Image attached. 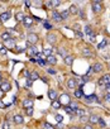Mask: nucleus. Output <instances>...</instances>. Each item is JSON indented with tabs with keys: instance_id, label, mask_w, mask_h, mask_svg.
I'll return each instance as SVG.
<instances>
[{
	"instance_id": "nucleus-16",
	"label": "nucleus",
	"mask_w": 110,
	"mask_h": 129,
	"mask_svg": "<svg viewBox=\"0 0 110 129\" xmlns=\"http://www.w3.org/2000/svg\"><path fill=\"white\" fill-rule=\"evenodd\" d=\"M47 62H48L49 65H56V63H57V58H56V56L51 55V56L47 57Z\"/></svg>"
},
{
	"instance_id": "nucleus-3",
	"label": "nucleus",
	"mask_w": 110,
	"mask_h": 129,
	"mask_svg": "<svg viewBox=\"0 0 110 129\" xmlns=\"http://www.w3.org/2000/svg\"><path fill=\"white\" fill-rule=\"evenodd\" d=\"M92 10H94V13H100L101 11V9H103V7H101V3L99 1V0H95V1H92Z\"/></svg>"
},
{
	"instance_id": "nucleus-54",
	"label": "nucleus",
	"mask_w": 110,
	"mask_h": 129,
	"mask_svg": "<svg viewBox=\"0 0 110 129\" xmlns=\"http://www.w3.org/2000/svg\"><path fill=\"white\" fill-rule=\"evenodd\" d=\"M0 53H1V55H5V53H7V49H5V48H1V49H0Z\"/></svg>"
},
{
	"instance_id": "nucleus-4",
	"label": "nucleus",
	"mask_w": 110,
	"mask_h": 129,
	"mask_svg": "<svg viewBox=\"0 0 110 129\" xmlns=\"http://www.w3.org/2000/svg\"><path fill=\"white\" fill-rule=\"evenodd\" d=\"M99 85H106V84H109L110 82V75L109 74H106V75H104V76L101 78H99Z\"/></svg>"
},
{
	"instance_id": "nucleus-52",
	"label": "nucleus",
	"mask_w": 110,
	"mask_h": 129,
	"mask_svg": "<svg viewBox=\"0 0 110 129\" xmlns=\"http://www.w3.org/2000/svg\"><path fill=\"white\" fill-rule=\"evenodd\" d=\"M44 27L47 28V29H51V28H52V26H51V24H48V23H44Z\"/></svg>"
},
{
	"instance_id": "nucleus-12",
	"label": "nucleus",
	"mask_w": 110,
	"mask_h": 129,
	"mask_svg": "<svg viewBox=\"0 0 110 129\" xmlns=\"http://www.w3.org/2000/svg\"><path fill=\"white\" fill-rule=\"evenodd\" d=\"M23 108H24V109L33 108V101H32L30 99H26V100H23Z\"/></svg>"
},
{
	"instance_id": "nucleus-40",
	"label": "nucleus",
	"mask_w": 110,
	"mask_h": 129,
	"mask_svg": "<svg viewBox=\"0 0 110 129\" xmlns=\"http://www.w3.org/2000/svg\"><path fill=\"white\" fill-rule=\"evenodd\" d=\"M55 118H56V120H57L58 123H61L62 120H63V118H62V115H59V114H57V115L55 116Z\"/></svg>"
},
{
	"instance_id": "nucleus-5",
	"label": "nucleus",
	"mask_w": 110,
	"mask_h": 129,
	"mask_svg": "<svg viewBox=\"0 0 110 129\" xmlns=\"http://www.w3.org/2000/svg\"><path fill=\"white\" fill-rule=\"evenodd\" d=\"M10 82H8V81H3L1 84H0V90L4 91V92H7V91L10 90Z\"/></svg>"
},
{
	"instance_id": "nucleus-24",
	"label": "nucleus",
	"mask_w": 110,
	"mask_h": 129,
	"mask_svg": "<svg viewBox=\"0 0 110 129\" xmlns=\"http://www.w3.org/2000/svg\"><path fill=\"white\" fill-rule=\"evenodd\" d=\"M82 55L85 56V57H92V53H91V51L89 48H85L84 52H82Z\"/></svg>"
},
{
	"instance_id": "nucleus-27",
	"label": "nucleus",
	"mask_w": 110,
	"mask_h": 129,
	"mask_svg": "<svg viewBox=\"0 0 110 129\" xmlns=\"http://www.w3.org/2000/svg\"><path fill=\"white\" fill-rule=\"evenodd\" d=\"M43 53H44L47 57H48V56H51L52 55V48H51V47H49V48H48V47H46V48L43 49Z\"/></svg>"
},
{
	"instance_id": "nucleus-2",
	"label": "nucleus",
	"mask_w": 110,
	"mask_h": 129,
	"mask_svg": "<svg viewBox=\"0 0 110 129\" xmlns=\"http://www.w3.org/2000/svg\"><path fill=\"white\" fill-rule=\"evenodd\" d=\"M59 103L62 104L63 106H66V105H70V103H71V99H70V95L68 94H62L61 96H59Z\"/></svg>"
},
{
	"instance_id": "nucleus-13",
	"label": "nucleus",
	"mask_w": 110,
	"mask_h": 129,
	"mask_svg": "<svg viewBox=\"0 0 110 129\" xmlns=\"http://www.w3.org/2000/svg\"><path fill=\"white\" fill-rule=\"evenodd\" d=\"M57 96H58V94H57L56 90H49L48 91V97L52 100V101H55V100L57 99Z\"/></svg>"
},
{
	"instance_id": "nucleus-49",
	"label": "nucleus",
	"mask_w": 110,
	"mask_h": 129,
	"mask_svg": "<svg viewBox=\"0 0 110 129\" xmlns=\"http://www.w3.org/2000/svg\"><path fill=\"white\" fill-rule=\"evenodd\" d=\"M24 76H26V77H30V72L29 71H24Z\"/></svg>"
},
{
	"instance_id": "nucleus-7",
	"label": "nucleus",
	"mask_w": 110,
	"mask_h": 129,
	"mask_svg": "<svg viewBox=\"0 0 110 129\" xmlns=\"http://www.w3.org/2000/svg\"><path fill=\"white\" fill-rule=\"evenodd\" d=\"M28 53H29L30 56H38L39 51H38V48H37V46H30L29 48H28Z\"/></svg>"
},
{
	"instance_id": "nucleus-42",
	"label": "nucleus",
	"mask_w": 110,
	"mask_h": 129,
	"mask_svg": "<svg viewBox=\"0 0 110 129\" xmlns=\"http://www.w3.org/2000/svg\"><path fill=\"white\" fill-rule=\"evenodd\" d=\"M44 127H46V129H55V127L51 125L49 123H44Z\"/></svg>"
},
{
	"instance_id": "nucleus-9",
	"label": "nucleus",
	"mask_w": 110,
	"mask_h": 129,
	"mask_svg": "<svg viewBox=\"0 0 110 129\" xmlns=\"http://www.w3.org/2000/svg\"><path fill=\"white\" fill-rule=\"evenodd\" d=\"M52 19L55 22H57V23H59V22H62L63 19H62L61 14L58 13V11H52Z\"/></svg>"
},
{
	"instance_id": "nucleus-15",
	"label": "nucleus",
	"mask_w": 110,
	"mask_h": 129,
	"mask_svg": "<svg viewBox=\"0 0 110 129\" xmlns=\"http://www.w3.org/2000/svg\"><path fill=\"white\" fill-rule=\"evenodd\" d=\"M14 123H17V124H22V123H24L23 116H22L20 114H15L14 115Z\"/></svg>"
},
{
	"instance_id": "nucleus-61",
	"label": "nucleus",
	"mask_w": 110,
	"mask_h": 129,
	"mask_svg": "<svg viewBox=\"0 0 110 129\" xmlns=\"http://www.w3.org/2000/svg\"><path fill=\"white\" fill-rule=\"evenodd\" d=\"M1 78H3V76H1V74H0V80H1Z\"/></svg>"
},
{
	"instance_id": "nucleus-57",
	"label": "nucleus",
	"mask_w": 110,
	"mask_h": 129,
	"mask_svg": "<svg viewBox=\"0 0 110 129\" xmlns=\"http://www.w3.org/2000/svg\"><path fill=\"white\" fill-rule=\"evenodd\" d=\"M0 108H5V105L3 104V101H1V100H0Z\"/></svg>"
},
{
	"instance_id": "nucleus-35",
	"label": "nucleus",
	"mask_w": 110,
	"mask_h": 129,
	"mask_svg": "<svg viewBox=\"0 0 110 129\" xmlns=\"http://www.w3.org/2000/svg\"><path fill=\"white\" fill-rule=\"evenodd\" d=\"M37 63H38L39 66H46L47 61H44L43 58H38V59H37Z\"/></svg>"
},
{
	"instance_id": "nucleus-51",
	"label": "nucleus",
	"mask_w": 110,
	"mask_h": 129,
	"mask_svg": "<svg viewBox=\"0 0 110 129\" xmlns=\"http://www.w3.org/2000/svg\"><path fill=\"white\" fill-rule=\"evenodd\" d=\"M32 82H33V81H32V80H30V78H29V80L27 81V86H29V87H30V86H32Z\"/></svg>"
},
{
	"instance_id": "nucleus-22",
	"label": "nucleus",
	"mask_w": 110,
	"mask_h": 129,
	"mask_svg": "<svg viewBox=\"0 0 110 129\" xmlns=\"http://www.w3.org/2000/svg\"><path fill=\"white\" fill-rule=\"evenodd\" d=\"M29 78L32 81H34V80H37V78H39V75L37 74V71H32V72H30V77Z\"/></svg>"
},
{
	"instance_id": "nucleus-36",
	"label": "nucleus",
	"mask_w": 110,
	"mask_h": 129,
	"mask_svg": "<svg viewBox=\"0 0 110 129\" xmlns=\"http://www.w3.org/2000/svg\"><path fill=\"white\" fill-rule=\"evenodd\" d=\"M66 52H67V51H66V48H59V49H58V53H59L61 56H63V57H67Z\"/></svg>"
},
{
	"instance_id": "nucleus-58",
	"label": "nucleus",
	"mask_w": 110,
	"mask_h": 129,
	"mask_svg": "<svg viewBox=\"0 0 110 129\" xmlns=\"http://www.w3.org/2000/svg\"><path fill=\"white\" fill-rule=\"evenodd\" d=\"M42 81H44V82L47 84V82H48V80H47V78L46 77H42Z\"/></svg>"
},
{
	"instance_id": "nucleus-23",
	"label": "nucleus",
	"mask_w": 110,
	"mask_h": 129,
	"mask_svg": "<svg viewBox=\"0 0 110 129\" xmlns=\"http://www.w3.org/2000/svg\"><path fill=\"white\" fill-rule=\"evenodd\" d=\"M52 108L53 109H59V108H62V104L59 101H57V100H55V101L52 103Z\"/></svg>"
},
{
	"instance_id": "nucleus-19",
	"label": "nucleus",
	"mask_w": 110,
	"mask_h": 129,
	"mask_svg": "<svg viewBox=\"0 0 110 129\" xmlns=\"http://www.w3.org/2000/svg\"><path fill=\"white\" fill-rule=\"evenodd\" d=\"M92 70H94V72H100V71L103 70V65L97 62V63H95V65L92 66Z\"/></svg>"
},
{
	"instance_id": "nucleus-28",
	"label": "nucleus",
	"mask_w": 110,
	"mask_h": 129,
	"mask_svg": "<svg viewBox=\"0 0 110 129\" xmlns=\"http://www.w3.org/2000/svg\"><path fill=\"white\" fill-rule=\"evenodd\" d=\"M68 15H70V10H63V11H61V17H62V19H67Z\"/></svg>"
},
{
	"instance_id": "nucleus-21",
	"label": "nucleus",
	"mask_w": 110,
	"mask_h": 129,
	"mask_svg": "<svg viewBox=\"0 0 110 129\" xmlns=\"http://www.w3.org/2000/svg\"><path fill=\"white\" fill-rule=\"evenodd\" d=\"M75 96H76L77 99L82 97V96H84V91H82V89H77L76 91H75Z\"/></svg>"
},
{
	"instance_id": "nucleus-11",
	"label": "nucleus",
	"mask_w": 110,
	"mask_h": 129,
	"mask_svg": "<svg viewBox=\"0 0 110 129\" xmlns=\"http://www.w3.org/2000/svg\"><path fill=\"white\" fill-rule=\"evenodd\" d=\"M10 11H4V13L0 14V22H7L10 18Z\"/></svg>"
},
{
	"instance_id": "nucleus-31",
	"label": "nucleus",
	"mask_w": 110,
	"mask_h": 129,
	"mask_svg": "<svg viewBox=\"0 0 110 129\" xmlns=\"http://www.w3.org/2000/svg\"><path fill=\"white\" fill-rule=\"evenodd\" d=\"M15 18H17V20H18V22H23V20H24V18H26V17H24V15L22 14V13H17V15H15Z\"/></svg>"
},
{
	"instance_id": "nucleus-33",
	"label": "nucleus",
	"mask_w": 110,
	"mask_h": 129,
	"mask_svg": "<svg viewBox=\"0 0 110 129\" xmlns=\"http://www.w3.org/2000/svg\"><path fill=\"white\" fill-rule=\"evenodd\" d=\"M51 4H52L53 8H56V7H59V5H61V1H59V0H52Z\"/></svg>"
},
{
	"instance_id": "nucleus-55",
	"label": "nucleus",
	"mask_w": 110,
	"mask_h": 129,
	"mask_svg": "<svg viewBox=\"0 0 110 129\" xmlns=\"http://www.w3.org/2000/svg\"><path fill=\"white\" fill-rule=\"evenodd\" d=\"M78 11H80V13H78V14L81 15V18H85V14H84V11H82V10H78Z\"/></svg>"
},
{
	"instance_id": "nucleus-14",
	"label": "nucleus",
	"mask_w": 110,
	"mask_h": 129,
	"mask_svg": "<svg viewBox=\"0 0 110 129\" xmlns=\"http://www.w3.org/2000/svg\"><path fill=\"white\" fill-rule=\"evenodd\" d=\"M5 46L8 48H14L15 47V39L14 38H9L8 41H5Z\"/></svg>"
},
{
	"instance_id": "nucleus-26",
	"label": "nucleus",
	"mask_w": 110,
	"mask_h": 129,
	"mask_svg": "<svg viewBox=\"0 0 110 129\" xmlns=\"http://www.w3.org/2000/svg\"><path fill=\"white\" fill-rule=\"evenodd\" d=\"M70 13L71 14H77L78 13V9H77L76 5H71L70 7Z\"/></svg>"
},
{
	"instance_id": "nucleus-41",
	"label": "nucleus",
	"mask_w": 110,
	"mask_h": 129,
	"mask_svg": "<svg viewBox=\"0 0 110 129\" xmlns=\"http://www.w3.org/2000/svg\"><path fill=\"white\" fill-rule=\"evenodd\" d=\"M3 129H10V124H9V122H5L4 124H3Z\"/></svg>"
},
{
	"instance_id": "nucleus-18",
	"label": "nucleus",
	"mask_w": 110,
	"mask_h": 129,
	"mask_svg": "<svg viewBox=\"0 0 110 129\" xmlns=\"http://www.w3.org/2000/svg\"><path fill=\"white\" fill-rule=\"evenodd\" d=\"M67 87L68 89H75V87H76V81H75L73 78L67 80Z\"/></svg>"
},
{
	"instance_id": "nucleus-56",
	"label": "nucleus",
	"mask_w": 110,
	"mask_h": 129,
	"mask_svg": "<svg viewBox=\"0 0 110 129\" xmlns=\"http://www.w3.org/2000/svg\"><path fill=\"white\" fill-rule=\"evenodd\" d=\"M26 5H27V7H30V5H32V3H30V1H26Z\"/></svg>"
},
{
	"instance_id": "nucleus-53",
	"label": "nucleus",
	"mask_w": 110,
	"mask_h": 129,
	"mask_svg": "<svg viewBox=\"0 0 110 129\" xmlns=\"http://www.w3.org/2000/svg\"><path fill=\"white\" fill-rule=\"evenodd\" d=\"M40 5H42V3H40V1H36V3H34V7H40Z\"/></svg>"
},
{
	"instance_id": "nucleus-17",
	"label": "nucleus",
	"mask_w": 110,
	"mask_h": 129,
	"mask_svg": "<svg viewBox=\"0 0 110 129\" xmlns=\"http://www.w3.org/2000/svg\"><path fill=\"white\" fill-rule=\"evenodd\" d=\"M23 24H24V27H27V28H29L30 26L33 24V19L32 18H24V20H23Z\"/></svg>"
},
{
	"instance_id": "nucleus-46",
	"label": "nucleus",
	"mask_w": 110,
	"mask_h": 129,
	"mask_svg": "<svg viewBox=\"0 0 110 129\" xmlns=\"http://www.w3.org/2000/svg\"><path fill=\"white\" fill-rule=\"evenodd\" d=\"M90 37V41H91V42H95V33H92V34H91V36H89Z\"/></svg>"
},
{
	"instance_id": "nucleus-32",
	"label": "nucleus",
	"mask_w": 110,
	"mask_h": 129,
	"mask_svg": "<svg viewBox=\"0 0 110 129\" xmlns=\"http://www.w3.org/2000/svg\"><path fill=\"white\" fill-rule=\"evenodd\" d=\"M1 38L4 39V41H8L9 38H10V33H9V32H4V33L1 34Z\"/></svg>"
},
{
	"instance_id": "nucleus-50",
	"label": "nucleus",
	"mask_w": 110,
	"mask_h": 129,
	"mask_svg": "<svg viewBox=\"0 0 110 129\" xmlns=\"http://www.w3.org/2000/svg\"><path fill=\"white\" fill-rule=\"evenodd\" d=\"M81 122H86V120H89V118H87V116H81Z\"/></svg>"
},
{
	"instance_id": "nucleus-30",
	"label": "nucleus",
	"mask_w": 110,
	"mask_h": 129,
	"mask_svg": "<svg viewBox=\"0 0 110 129\" xmlns=\"http://www.w3.org/2000/svg\"><path fill=\"white\" fill-rule=\"evenodd\" d=\"M85 33H86V34H89V36H91V34L94 33L90 26H85Z\"/></svg>"
},
{
	"instance_id": "nucleus-39",
	"label": "nucleus",
	"mask_w": 110,
	"mask_h": 129,
	"mask_svg": "<svg viewBox=\"0 0 110 129\" xmlns=\"http://www.w3.org/2000/svg\"><path fill=\"white\" fill-rule=\"evenodd\" d=\"M81 80H82V82H87V81L90 80V76H89V75H85V76L81 77Z\"/></svg>"
},
{
	"instance_id": "nucleus-29",
	"label": "nucleus",
	"mask_w": 110,
	"mask_h": 129,
	"mask_svg": "<svg viewBox=\"0 0 110 129\" xmlns=\"http://www.w3.org/2000/svg\"><path fill=\"white\" fill-rule=\"evenodd\" d=\"M65 111L67 113L68 115H72V114H75V111H73V110H72V109L70 108V105H66V106H65Z\"/></svg>"
},
{
	"instance_id": "nucleus-25",
	"label": "nucleus",
	"mask_w": 110,
	"mask_h": 129,
	"mask_svg": "<svg viewBox=\"0 0 110 129\" xmlns=\"http://www.w3.org/2000/svg\"><path fill=\"white\" fill-rule=\"evenodd\" d=\"M70 108L73 110V111H76V110L78 109V104H77L76 101H71V103H70Z\"/></svg>"
},
{
	"instance_id": "nucleus-48",
	"label": "nucleus",
	"mask_w": 110,
	"mask_h": 129,
	"mask_svg": "<svg viewBox=\"0 0 110 129\" xmlns=\"http://www.w3.org/2000/svg\"><path fill=\"white\" fill-rule=\"evenodd\" d=\"M84 129H94V127L91 124H87V125H85V127H84Z\"/></svg>"
},
{
	"instance_id": "nucleus-44",
	"label": "nucleus",
	"mask_w": 110,
	"mask_h": 129,
	"mask_svg": "<svg viewBox=\"0 0 110 129\" xmlns=\"http://www.w3.org/2000/svg\"><path fill=\"white\" fill-rule=\"evenodd\" d=\"M76 37H80V38H82V37H84V33L80 32V30H76Z\"/></svg>"
},
{
	"instance_id": "nucleus-45",
	"label": "nucleus",
	"mask_w": 110,
	"mask_h": 129,
	"mask_svg": "<svg viewBox=\"0 0 110 129\" xmlns=\"http://www.w3.org/2000/svg\"><path fill=\"white\" fill-rule=\"evenodd\" d=\"M47 72H48L49 75H56V71L53 70V68H48V70H47Z\"/></svg>"
},
{
	"instance_id": "nucleus-47",
	"label": "nucleus",
	"mask_w": 110,
	"mask_h": 129,
	"mask_svg": "<svg viewBox=\"0 0 110 129\" xmlns=\"http://www.w3.org/2000/svg\"><path fill=\"white\" fill-rule=\"evenodd\" d=\"M27 114H28V115H32V114H33V108L27 109Z\"/></svg>"
},
{
	"instance_id": "nucleus-37",
	"label": "nucleus",
	"mask_w": 110,
	"mask_h": 129,
	"mask_svg": "<svg viewBox=\"0 0 110 129\" xmlns=\"http://www.w3.org/2000/svg\"><path fill=\"white\" fill-rule=\"evenodd\" d=\"M106 44H108V41H106V39H104V41H103V42H101V43H100V44H99V46H97V48H99V49H101V48H104V47H105Z\"/></svg>"
},
{
	"instance_id": "nucleus-6",
	"label": "nucleus",
	"mask_w": 110,
	"mask_h": 129,
	"mask_svg": "<svg viewBox=\"0 0 110 129\" xmlns=\"http://www.w3.org/2000/svg\"><path fill=\"white\" fill-rule=\"evenodd\" d=\"M47 42H48L49 44H55V43L57 42V37L53 33H48L47 34Z\"/></svg>"
},
{
	"instance_id": "nucleus-1",
	"label": "nucleus",
	"mask_w": 110,
	"mask_h": 129,
	"mask_svg": "<svg viewBox=\"0 0 110 129\" xmlns=\"http://www.w3.org/2000/svg\"><path fill=\"white\" fill-rule=\"evenodd\" d=\"M38 39H39L38 34H36V33H29V34H28V38H27V44L29 46V43H30L32 46H36V43L38 42Z\"/></svg>"
},
{
	"instance_id": "nucleus-38",
	"label": "nucleus",
	"mask_w": 110,
	"mask_h": 129,
	"mask_svg": "<svg viewBox=\"0 0 110 129\" xmlns=\"http://www.w3.org/2000/svg\"><path fill=\"white\" fill-rule=\"evenodd\" d=\"M99 125H100L101 128H105V127H106V123H105V120H104L103 118H100V120H99Z\"/></svg>"
},
{
	"instance_id": "nucleus-20",
	"label": "nucleus",
	"mask_w": 110,
	"mask_h": 129,
	"mask_svg": "<svg viewBox=\"0 0 110 129\" xmlns=\"http://www.w3.org/2000/svg\"><path fill=\"white\" fill-rule=\"evenodd\" d=\"M72 62H73V56H67V57H65V63L66 65H72Z\"/></svg>"
},
{
	"instance_id": "nucleus-59",
	"label": "nucleus",
	"mask_w": 110,
	"mask_h": 129,
	"mask_svg": "<svg viewBox=\"0 0 110 129\" xmlns=\"http://www.w3.org/2000/svg\"><path fill=\"white\" fill-rule=\"evenodd\" d=\"M105 87H106V89H110V82H109V84H106V85H105Z\"/></svg>"
},
{
	"instance_id": "nucleus-43",
	"label": "nucleus",
	"mask_w": 110,
	"mask_h": 129,
	"mask_svg": "<svg viewBox=\"0 0 110 129\" xmlns=\"http://www.w3.org/2000/svg\"><path fill=\"white\" fill-rule=\"evenodd\" d=\"M105 101L106 103H110V92H106L105 94Z\"/></svg>"
},
{
	"instance_id": "nucleus-10",
	"label": "nucleus",
	"mask_w": 110,
	"mask_h": 129,
	"mask_svg": "<svg viewBox=\"0 0 110 129\" xmlns=\"http://www.w3.org/2000/svg\"><path fill=\"white\" fill-rule=\"evenodd\" d=\"M85 100H86V103H99V100H97V96L96 95H90V96H85Z\"/></svg>"
},
{
	"instance_id": "nucleus-60",
	"label": "nucleus",
	"mask_w": 110,
	"mask_h": 129,
	"mask_svg": "<svg viewBox=\"0 0 110 129\" xmlns=\"http://www.w3.org/2000/svg\"><path fill=\"white\" fill-rule=\"evenodd\" d=\"M68 129H80V128H77V127H70Z\"/></svg>"
},
{
	"instance_id": "nucleus-8",
	"label": "nucleus",
	"mask_w": 110,
	"mask_h": 129,
	"mask_svg": "<svg viewBox=\"0 0 110 129\" xmlns=\"http://www.w3.org/2000/svg\"><path fill=\"white\" fill-rule=\"evenodd\" d=\"M99 120H100V116H97V115H95V114H92V115L89 116L90 124H99Z\"/></svg>"
},
{
	"instance_id": "nucleus-34",
	"label": "nucleus",
	"mask_w": 110,
	"mask_h": 129,
	"mask_svg": "<svg viewBox=\"0 0 110 129\" xmlns=\"http://www.w3.org/2000/svg\"><path fill=\"white\" fill-rule=\"evenodd\" d=\"M75 113H76V114H77L78 116H80V118H81V116H84V115H85V110H84V109H77Z\"/></svg>"
}]
</instances>
